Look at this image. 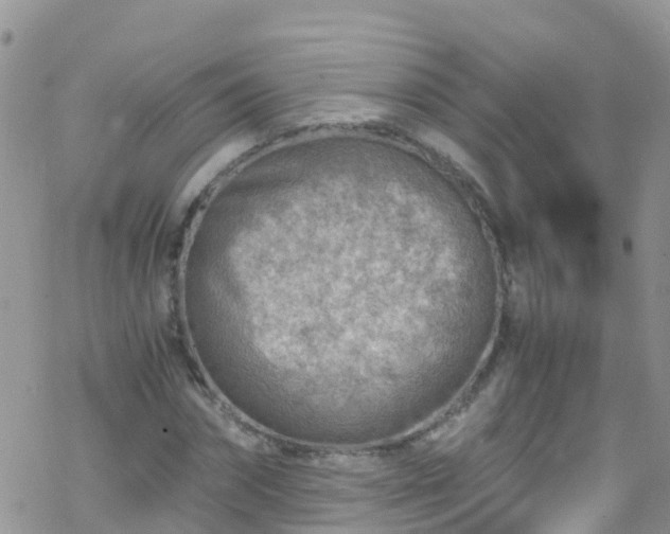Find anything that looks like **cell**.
Masks as SVG:
<instances>
[{"mask_svg": "<svg viewBox=\"0 0 670 534\" xmlns=\"http://www.w3.org/2000/svg\"><path fill=\"white\" fill-rule=\"evenodd\" d=\"M249 148V139H240L222 148L191 178L184 190L183 200L187 202L195 198L224 167L232 163L234 159Z\"/></svg>", "mask_w": 670, "mask_h": 534, "instance_id": "1", "label": "cell"}]
</instances>
